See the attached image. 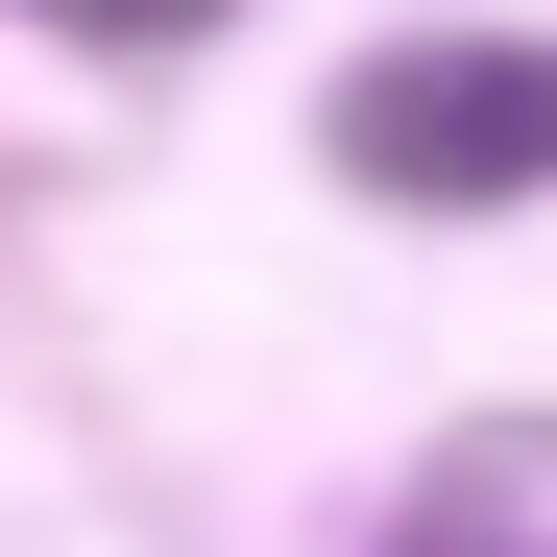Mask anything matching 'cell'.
Returning a JSON list of instances; mask_svg holds the SVG:
<instances>
[{
  "label": "cell",
  "mask_w": 557,
  "mask_h": 557,
  "mask_svg": "<svg viewBox=\"0 0 557 557\" xmlns=\"http://www.w3.org/2000/svg\"><path fill=\"white\" fill-rule=\"evenodd\" d=\"M339 170H363V195H460V219H485V195H533V170H557V49H363L339 73Z\"/></svg>",
  "instance_id": "cell-1"
}]
</instances>
